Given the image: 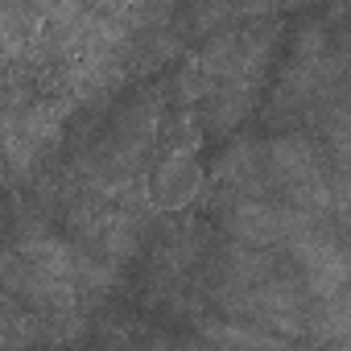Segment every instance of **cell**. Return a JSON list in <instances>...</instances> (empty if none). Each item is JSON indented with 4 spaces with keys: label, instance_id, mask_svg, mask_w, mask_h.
Listing matches in <instances>:
<instances>
[{
    "label": "cell",
    "instance_id": "cell-1",
    "mask_svg": "<svg viewBox=\"0 0 351 351\" xmlns=\"http://www.w3.org/2000/svg\"><path fill=\"white\" fill-rule=\"evenodd\" d=\"M281 46L277 17L236 21L203 38L199 54H191L173 79V99L191 112L203 136H232L261 104L269 83V66Z\"/></svg>",
    "mask_w": 351,
    "mask_h": 351
},
{
    "label": "cell",
    "instance_id": "cell-2",
    "mask_svg": "<svg viewBox=\"0 0 351 351\" xmlns=\"http://www.w3.org/2000/svg\"><path fill=\"white\" fill-rule=\"evenodd\" d=\"M203 298L219 314L261 322L285 343H306L314 298L298 277L293 261L277 248H252L236 240L211 248Z\"/></svg>",
    "mask_w": 351,
    "mask_h": 351
},
{
    "label": "cell",
    "instance_id": "cell-3",
    "mask_svg": "<svg viewBox=\"0 0 351 351\" xmlns=\"http://www.w3.org/2000/svg\"><path fill=\"white\" fill-rule=\"evenodd\" d=\"M265 157V186L269 199L289 203L306 215L335 219L343 228L347 215V165H335L318 132L285 128L269 141H261Z\"/></svg>",
    "mask_w": 351,
    "mask_h": 351
},
{
    "label": "cell",
    "instance_id": "cell-4",
    "mask_svg": "<svg viewBox=\"0 0 351 351\" xmlns=\"http://www.w3.org/2000/svg\"><path fill=\"white\" fill-rule=\"evenodd\" d=\"M149 215L157 211L149 207L145 195H108V191H87L75 182L62 203V236L79 252L120 269L145 248L153 232Z\"/></svg>",
    "mask_w": 351,
    "mask_h": 351
},
{
    "label": "cell",
    "instance_id": "cell-5",
    "mask_svg": "<svg viewBox=\"0 0 351 351\" xmlns=\"http://www.w3.org/2000/svg\"><path fill=\"white\" fill-rule=\"evenodd\" d=\"M343 95V62L339 50L326 38L322 21H306L285 54V66L277 75V87L269 91V124L277 128H298L314 124V116Z\"/></svg>",
    "mask_w": 351,
    "mask_h": 351
},
{
    "label": "cell",
    "instance_id": "cell-6",
    "mask_svg": "<svg viewBox=\"0 0 351 351\" xmlns=\"http://www.w3.org/2000/svg\"><path fill=\"white\" fill-rule=\"evenodd\" d=\"M71 116L75 108L66 99L38 95V91L0 108V157H5L9 173H17V178L42 173L54 161V153L62 149Z\"/></svg>",
    "mask_w": 351,
    "mask_h": 351
},
{
    "label": "cell",
    "instance_id": "cell-7",
    "mask_svg": "<svg viewBox=\"0 0 351 351\" xmlns=\"http://www.w3.org/2000/svg\"><path fill=\"white\" fill-rule=\"evenodd\" d=\"M178 124H173V136L161 145L157 141V149H153V157H149V169H145V199H149V207L153 211H161V215H173V211H186L195 199H203V191H207V169H203V161H199V141H203V132H191V141H186V124L195 120L191 112H182L178 108V116H173Z\"/></svg>",
    "mask_w": 351,
    "mask_h": 351
},
{
    "label": "cell",
    "instance_id": "cell-8",
    "mask_svg": "<svg viewBox=\"0 0 351 351\" xmlns=\"http://www.w3.org/2000/svg\"><path fill=\"white\" fill-rule=\"evenodd\" d=\"M318 215H306L289 203L265 199V195H236V199H215V223L228 240L236 244H252V248H277L285 252V244L306 232Z\"/></svg>",
    "mask_w": 351,
    "mask_h": 351
},
{
    "label": "cell",
    "instance_id": "cell-9",
    "mask_svg": "<svg viewBox=\"0 0 351 351\" xmlns=\"http://www.w3.org/2000/svg\"><path fill=\"white\" fill-rule=\"evenodd\" d=\"M211 199H236V195H265L269 199V186H265V157H261V141L252 136H240L232 141L207 169V191Z\"/></svg>",
    "mask_w": 351,
    "mask_h": 351
},
{
    "label": "cell",
    "instance_id": "cell-10",
    "mask_svg": "<svg viewBox=\"0 0 351 351\" xmlns=\"http://www.w3.org/2000/svg\"><path fill=\"white\" fill-rule=\"evenodd\" d=\"M54 0H0V58L25 66L46 34Z\"/></svg>",
    "mask_w": 351,
    "mask_h": 351
},
{
    "label": "cell",
    "instance_id": "cell-11",
    "mask_svg": "<svg viewBox=\"0 0 351 351\" xmlns=\"http://www.w3.org/2000/svg\"><path fill=\"white\" fill-rule=\"evenodd\" d=\"M195 322H199V339L215 343V347H281L285 343L269 326L248 322V318H232V314H223L219 322L215 318H195Z\"/></svg>",
    "mask_w": 351,
    "mask_h": 351
},
{
    "label": "cell",
    "instance_id": "cell-12",
    "mask_svg": "<svg viewBox=\"0 0 351 351\" xmlns=\"http://www.w3.org/2000/svg\"><path fill=\"white\" fill-rule=\"evenodd\" d=\"M9 261H13V256H9V248H5V244H0V285H5V281H9Z\"/></svg>",
    "mask_w": 351,
    "mask_h": 351
},
{
    "label": "cell",
    "instance_id": "cell-13",
    "mask_svg": "<svg viewBox=\"0 0 351 351\" xmlns=\"http://www.w3.org/2000/svg\"><path fill=\"white\" fill-rule=\"evenodd\" d=\"M5 178H9V165H5V157H0V195H5Z\"/></svg>",
    "mask_w": 351,
    "mask_h": 351
},
{
    "label": "cell",
    "instance_id": "cell-14",
    "mask_svg": "<svg viewBox=\"0 0 351 351\" xmlns=\"http://www.w3.org/2000/svg\"><path fill=\"white\" fill-rule=\"evenodd\" d=\"M83 5H91V0H83Z\"/></svg>",
    "mask_w": 351,
    "mask_h": 351
}]
</instances>
